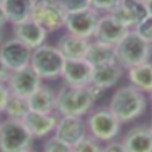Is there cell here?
<instances>
[{"mask_svg": "<svg viewBox=\"0 0 152 152\" xmlns=\"http://www.w3.org/2000/svg\"><path fill=\"white\" fill-rule=\"evenodd\" d=\"M108 109L122 124L132 123L145 115L148 109V97L132 84L120 86L109 98Z\"/></svg>", "mask_w": 152, "mask_h": 152, "instance_id": "cell-1", "label": "cell"}, {"mask_svg": "<svg viewBox=\"0 0 152 152\" xmlns=\"http://www.w3.org/2000/svg\"><path fill=\"white\" fill-rule=\"evenodd\" d=\"M96 101L87 87H73L64 84L57 90L56 113L58 116H86L93 108Z\"/></svg>", "mask_w": 152, "mask_h": 152, "instance_id": "cell-2", "label": "cell"}, {"mask_svg": "<svg viewBox=\"0 0 152 152\" xmlns=\"http://www.w3.org/2000/svg\"><path fill=\"white\" fill-rule=\"evenodd\" d=\"M115 61L126 71L134 65L151 61V43L138 37L132 29L129 31L115 47Z\"/></svg>", "mask_w": 152, "mask_h": 152, "instance_id": "cell-3", "label": "cell"}, {"mask_svg": "<svg viewBox=\"0 0 152 152\" xmlns=\"http://www.w3.org/2000/svg\"><path fill=\"white\" fill-rule=\"evenodd\" d=\"M84 120L87 126V134L96 138L98 142H109L116 140L123 126L108 109V107L93 108L84 116Z\"/></svg>", "mask_w": 152, "mask_h": 152, "instance_id": "cell-4", "label": "cell"}, {"mask_svg": "<svg viewBox=\"0 0 152 152\" xmlns=\"http://www.w3.org/2000/svg\"><path fill=\"white\" fill-rule=\"evenodd\" d=\"M64 62L65 58L56 46L44 43L32 51L29 66L43 82H53L61 76Z\"/></svg>", "mask_w": 152, "mask_h": 152, "instance_id": "cell-5", "label": "cell"}, {"mask_svg": "<svg viewBox=\"0 0 152 152\" xmlns=\"http://www.w3.org/2000/svg\"><path fill=\"white\" fill-rule=\"evenodd\" d=\"M33 141L22 120L6 118L0 122V152H22L32 148Z\"/></svg>", "mask_w": 152, "mask_h": 152, "instance_id": "cell-6", "label": "cell"}, {"mask_svg": "<svg viewBox=\"0 0 152 152\" xmlns=\"http://www.w3.org/2000/svg\"><path fill=\"white\" fill-rule=\"evenodd\" d=\"M66 11L60 0H33L31 18L42 25L48 33L58 32L64 28Z\"/></svg>", "mask_w": 152, "mask_h": 152, "instance_id": "cell-7", "label": "cell"}, {"mask_svg": "<svg viewBox=\"0 0 152 152\" xmlns=\"http://www.w3.org/2000/svg\"><path fill=\"white\" fill-rule=\"evenodd\" d=\"M122 26L133 29L138 22L152 17L151 3H141L138 0H118L115 7L108 12Z\"/></svg>", "mask_w": 152, "mask_h": 152, "instance_id": "cell-8", "label": "cell"}, {"mask_svg": "<svg viewBox=\"0 0 152 152\" xmlns=\"http://www.w3.org/2000/svg\"><path fill=\"white\" fill-rule=\"evenodd\" d=\"M100 15V12H97L91 7L80 10V11L66 12L64 28L68 33H72L82 39L91 40Z\"/></svg>", "mask_w": 152, "mask_h": 152, "instance_id": "cell-9", "label": "cell"}, {"mask_svg": "<svg viewBox=\"0 0 152 152\" xmlns=\"http://www.w3.org/2000/svg\"><path fill=\"white\" fill-rule=\"evenodd\" d=\"M32 51L33 50L14 36L3 40L0 44V58L11 72L29 66Z\"/></svg>", "mask_w": 152, "mask_h": 152, "instance_id": "cell-10", "label": "cell"}, {"mask_svg": "<svg viewBox=\"0 0 152 152\" xmlns=\"http://www.w3.org/2000/svg\"><path fill=\"white\" fill-rule=\"evenodd\" d=\"M42 83H43V80L40 79L31 66L12 71L10 73L8 80L6 82L11 94L25 97V98H28Z\"/></svg>", "mask_w": 152, "mask_h": 152, "instance_id": "cell-11", "label": "cell"}, {"mask_svg": "<svg viewBox=\"0 0 152 152\" xmlns=\"http://www.w3.org/2000/svg\"><path fill=\"white\" fill-rule=\"evenodd\" d=\"M91 73L93 66L84 58H82V60H65L60 77L68 86L87 87L91 83Z\"/></svg>", "mask_w": 152, "mask_h": 152, "instance_id": "cell-12", "label": "cell"}, {"mask_svg": "<svg viewBox=\"0 0 152 152\" xmlns=\"http://www.w3.org/2000/svg\"><path fill=\"white\" fill-rule=\"evenodd\" d=\"M129 31L130 29L122 26L111 14H101L97 21L93 40L115 47Z\"/></svg>", "mask_w": 152, "mask_h": 152, "instance_id": "cell-13", "label": "cell"}, {"mask_svg": "<svg viewBox=\"0 0 152 152\" xmlns=\"http://www.w3.org/2000/svg\"><path fill=\"white\" fill-rule=\"evenodd\" d=\"M87 134V126L83 116H60L54 136L72 147Z\"/></svg>", "mask_w": 152, "mask_h": 152, "instance_id": "cell-14", "label": "cell"}, {"mask_svg": "<svg viewBox=\"0 0 152 152\" xmlns=\"http://www.w3.org/2000/svg\"><path fill=\"white\" fill-rule=\"evenodd\" d=\"M122 145L126 152H152V130L147 123L134 124L124 133Z\"/></svg>", "mask_w": 152, "mask_h": 152, "instance_id": "cell-15", "label": "cell"}, {"mask_svg": "<svg viewBox=\"0 0 152 152\" xmlns=\"http://www.w3.org/2000/svg\"><path fill=\"white\" fill-rule=\"evenodd\" d=\"M12 33H14V37L25 43L31 50H35L46 43L48 35L47 31L32 18L12 25Z\"/></svg>", "mask_w": 152, "mask_h": 152, "instance_id": "cell-16", "label": "cell"}, {"mask_svg": "<svg viewBox=\"0 0 152 152\" xmlns=\"http://www.w3.org/2000/svg\"><path fill=\"white\" fill-rule=\"evenodd\" d=\"M58 118L60 116L57 113H40L29 111L22 122L35 138H47L54 134Z\"/></svg>", "mask_w": 152, "mask_h": 152, "instance_id": "cell-17", "label": "cell"}, {"mask_svg": "<svg viewBox=\"0 0 152 152\" xmlns=\"http://www.w3.org/2000/svg\"><path fill=\"white\" fill-rule=\"evenodd\" d=\"M124 76V69L120 66L116 61H111L107 64L93 66L91 73V83L100 87L105 88L108 91L109 88L115 87L119 84L122 77Z\"/></svg>", "mask_w": 152, "mask_h": 152, "instance_id": "cell-18", "label": "cell"}, {"mask_svg": "<svg viewBox=\"0 0 152 152\" xmlns=\"http://www.w3.org/2000/svg\"><path fill=\"white\" fill-rule=\"evenodd\" d=\"M57 91L47 83H42L28 97L29 109L40 113H56Z\"/></svg>", "mask_w": 152, "mask_h": 152, "instance_id": "cell-19", "label": "cell"}, {"mask_svg": "<svg viewBox=\"0 0 152 152\" xmlns=\"http://www.w3.org/2000/svg\"><path fill=\"white\" fill-rule=\"evenodd\" d=\"M90 40L77 37L72 33H62L56 43V47L65 60H82L86 56Z\"/></svg>", "mask_w": 152, "mask_h": 152, "instance_id": "cell-20", "label": "cell"}, {"mask_svg": "<svg viewBox=\"0 0 152 152\" xmlns=\"http://www.w3.org/2000/svg\"><path fill=\"white\" fill-rule=\"evenodd\" d=\"M127 75L129 83L138 88L140 91L149 94L152 91V65L151 61L142 62V64L134 65L132 68L124 71Z\"/></svg>", "mask_w": 152, "mask_h": 152, "instance_id": "cell-21", "label": "cell"}, {"mask_svg": "<svg viewBox=\"0 0 152 152\" xmlns=\"http://www.w3.org/2000/svg\"><path fill=\"white\" fill-rule=\"evenodd\" d=\"M32 4L33 0H4L1 7L6 12L7 21L11 25H15L31 18Z\"/></svg>", "mask_w": 152, "mask_h": 152, "instance_id": "cell-22", "label": "cell"}, {"mask_svg": "<svg viewBox=\"0 0 152 152\" xmlns=\"http://www.w3.org/2000/svg\"><path fill=\"white\" fill-rule=\"evenodd\" d=\"M84 60L88 61L91 66H98V65L115 61L113 46H108V44L100 43V42H96V40L91 39L90 43H88Z\"/></svg>", "mask_w": 152, "mask_h": 152, "instance_id": "cell-23", "label": "cell"}, {"mask_svg": "<svg viewBox=\"0 0 152 152\" xmlns=\"http://www.w3.org/2000/svg\"><path fill=\"white\" fill-rule=\"evenodd\" d=\"M29 111L31 109H29L28 98L11 94L7 105H6V109H4V115L7 118H10V119L22 120Z\"/></svg>", "mask_w": 152, "mask_h": 152, "instance_id": "cell-24", "label": "cell"}, {"mask_svg": "<svg viewBox=\"0 0 152 152\" xmlns=\"http://www.w3.org/2000/svg\"><path fill=\"white\" fill-rule=\"evenodd\" d=\"M101 142L93 138L90 134H86L76 144L72 145V152H101Z\"/></svg>", "mask_w": 152, "mask_h": 152, "instance_id": "cell-25", "label": "cell"}, {"mask_svg": "<svg viewBox=\"0 0 152 152\" xmlns=\"http://www.w3.org/2000/svg\"><path fill=\"white\" fill-rule=\"evenodd\" d=\"M43 152H72V147L53 134V136L47 137V140L44 141Z\"/></svg>", "mask_w": 152, "mask_h": 152, "instance_id": "cell-26", "label": "cell"}, {"mask_svg": "<svg viewBox=\"0 0 152 152\" xmlns=\"http://www.w3.org/2000/svg\"><path fill=\"white\" fill-rule=\"evenodd\" d=\"M132 31L142 40L148 42V43H152V17L145 18L144 21L138 22Z\"/></svg>", "mask_w": 152, "mask_h": 152, "instance_id": "cell-27", "label": "cell"}, {"mask_svg": "<svg viewBox=\"0 0 152 152\" xmlns=\"http://www.w3.org/2000/svg\"><path fill=\"white\" fill-rule=\"evenodd\" d=\"M60 3L66 12L80 11L90 7V0H60Z\"/></svg>", "mask_w": 152, "mask_h": 152, "instance_id": "cell-28", "label": "cell"}, {"mask_svg": "<svg viewBox=\"0 0 152 152\" xmlns=\"http://www.w3.org/2000/svg\"><path fill=\"white\" fill-rule=\"evenodd\" d=\"M116 3L118 0H90V7L100 14H108Z\"/></svg>", "mask_w": 152, "mask_h": 152, "instance_id": "cell-29", "label": "cell"}, {"mask_svg": "<svg viewBox=\"0 0 152 152\" xmlns=\"http://www.w3.org/2000/svg\"><path fill=\"white\" fill-rule=\"evenodd\" d=\"M11 97V91L6 83H0V115L4 113V109H6V105H7L8 100Z\"/></svg>", "mask_w": 152, "mask_h": 152, "instance_id": "cell-30", "label": "cell"}, {"mask_svg": "<svg viewBox=\"0 0 152 152\" xmlns=\"http://www.w3.org/2000/svg\"><path fill=\"white\" fill-rule=\"evenodd\" d=\"M101 152H126V149L120 141L113 140L109 142H105V145L101 148Z\"/></svg>", "mask_w": 152, "mask_h": 152, "instance_id": "cell-31", "label": "cell"}, {"mask_svg": "<svg viewBox=\"0 0 152 152\" xmlns=\"http://www.w3.org/2000/svg\"><path fill=\"white\" fill-rule=\"evenodd\" d=\"M87 88H88V91H90V94H91L93 100L96 101V102L98 100H101V98L105 96V93H107L105 88L100 87V86H96V84H88Z\"/></svg>", "mask_w": 152, "mask_h": 152, "instance_id": "cell-32", "label": "cell"}, {"mask_svg": "<svg viewBox=\"0 0 152 152\" xmlns=\"http://www.w3.org/2000/svg\"><path fill=\"white\" fill-rule=\"evenodd\" d=\"M10 73H11V71L4 65V62L0 58V83H6L10 77Z\"/></svg>", "mask_w": 152, "mask_h": 152, "instance_id": "cell-33", "label": "cell"}, {"mask_svg": "<svg viewBox=\"0 0 152 152\" xmlns=\"http://www.w3.org/2000/svg\"><path fill=\"white\" fill-rule=\"evenodd\" d=\"M7 24H8V21H7V17H6V12H4L3 7L0 6V29H3Z\"/></svg>", "mask_w": 152, "mask_h": 152, "instance_id": "cell-34", "label": "cell"}, {"mask_svg": "<svg viewBox=\"0 0 152 152\" xmlns=\"http://www.w3.org/2000/svg\"><path fill=\"white\" fill-rule=\"evenodd\" d=\"M3 40H4V32L3 29H0V44L3 43Z\"/></svg>", "mask_w": 152, "mask_h": 152, "instance_id": "cell-35", "label": "cell"}, {"mask_svg": "<svg viewBox=\"0 0 152 152\" xmlns=\"http://www.w3.org/2000/svg\"><path fill=\"white\" fill-rule=\"evenodd\" d=\"M22 152H37V151H35L33 148H29V149H25V151H22Z\"/></svg>", "mask_w": 152, "mask_h": 152, "instance_id": "cell-36", "label": "cell"}, {"mask_svg": "<svg viewBox=\"0 0 152 152\" xmlns=\"http://www.w3.org/2000/svg\"><path fill=\"white\" fill-rule=\"evenodd\" d=\"M141 3H152V0H138Z\"/></svg>", "mask_w": 152, "mask_h": 152, "instance_id": "cell-37", "label": "cell"}, {"mask_svg": "<svg viewBox=\"0 0 152 152\" xmlns=\"http://www.w3.org/2000/svg\"><path fill=\"white\" fill-rule=\"evenodd\" d=\"M3 1H4V0H0V6H1V4H3Z\"/></svg>", "mask_w": 152, "mask_h": 152, "instance_id": "cell-38", "label": "cell"}, {"mask_svg": "<svg viewBox=\"0 0 152 152\" xmlns=\"http://www.w3.org/2000/svg\"><path fill=\"white\" fill-rule=\"evenodd\" d=\"M1 120H3V119H1V115H0V122H1Z\"/></svg>", "mask_w": 152, "mask_h": 152, "instance_id": "cell-39", "label": "cell"}]
</instances>
